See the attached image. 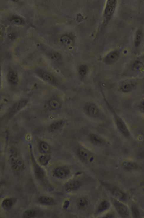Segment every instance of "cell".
<instances>
[{
	"mask_svg": "<svg viewBox=\"0 0 144 218\" xmlns=\"http://www.w3.org/2000/svg\"><path fill=\"white\" fill-rule=\"evenodd\" d=\"M117 0H107L104 12V17L106 22L111 20L115 10Z\"/></svg>",
	"mask_w": 144,
	"mask_h": 218,
	"instance_id": "cell-1",
	"label": "cell"
},
{
	"mask_svg": "<svg viewBox=\"0 0 144 218\" xmlns=\"http://www.w3.org/2000/svg\"><path fill=\"white\" fill-rule=\"evenodd\" d=\"M62 43L67 46H71L72 44L73 41L69 37L67 36H64L61 38Z\"/></svg>",
	"mask_w": 144,
	"mask_h": 218,
	"instance_id": "cell-21",
	"label": "cell"
},
{
	"mask_svg": "<svg viewBox=\"0 0 144 218\" xmlns=\"http://www.w3.org/2000/svg\"><path fill=\"white\" fill-rule=\"evenodd\" d=\"M132 213L133 217L135 218H139L140 217V211L137 206L133 205L132 207Z\"/></svg>",
	"mask_w": 144,
	"mask_h": 218,
	"instance_id": "cell-24",
	"label": "cell"
},
{
	"mask_svg": "<svg viewBox=\"0 0 144 218\" xmlns=\"http://www.w3.org/2000/svg\"><path fill=\"white\" fill-rule=\"evenodd\" d=\"M69 174V170L67 167H59L55 170V175L59 178H66Z\"/></svg>",
	"mask_w": 144,
	"mask_h": 218,
	"instance_id": "cell-8",
	"label": "cell"
},
{
	"mask_svg": "<svg viewBox=\"0 0 144 218\" xmlns=\"http://www.w3.org/2000/svg\"><path fill=\"white\" fill-rule=\"evenodd\" d=\"M40 161L42 164L46 165L47 164L48 161H49V158L48 156H41L39 158Z\"/></svg>",
	"mask_w": 144,
	"mask_h": 218,
	"instance_id": "cell-31",
	"label": "cell"
},
{
	"mask_svg": "<svg viewBox=\"0 0 144 218\" xmlns=\"http://www.w3.org/2000/svg\"><path fill=\"white\" fill-rule=\"evenodd\" d=\"M38 74L45 80L50 83L54 82V77L50 74L43 71H39L38 72Z\"/></svg>",
	"mask_w": 144,
	"mask_h": 218,
	"instance_id": "cell-13",
	"label": "cell"
},
{
	"mask_svg": "<svg viewBox=\"0 0 144 218\" xmlns=\"http://www.w3.org/2000/svg\"><path fill=\"white\" fill-rule=\"evenodd\" d=\"M112 194L116 198L119 200H123L126 198V195L123 192L117 188L112 189Z\"/></svg>",
	"mask_w": 144,
	"mask_h": 218,
	"instance_id": "cell-10",
	"label": "cell"
},
{
	"mask_svg": "<svg viewBox=\"0 0 144 218\" xmlns=\"http://www.w3.org/2000/svg\"><path fill=\"white\" fill-rule=\"evenodd\" d=\"M81 185L80 182L77 180H72L68 182L66 184V188L69 191L75 190L79 187Z\"/></svg>",
	"mask_w": 144,
	"mask_h": 218,
	"instance_id": "cell-9",
	"label": "cell"
},
{
	"mask_svg": "<svg viewBox=\"0 0 144 218\" xmlns=\"http://www.w3.org/2000/svg\"><path fill=\"white\" fill-rule=\"evenodd\" d=\"M90 140L91 142L95 145H102L104 143V140L101 138V136L96 135V134H92L90 135Z\"/></svg>",
	"mask_w": 144,
	"mask_h": 218,
	"instance_id": "cell-15",
	"label": "cell"
},
{
	"mask_svg": "<svg viewBox=\"0 0 144 218\" xmlns=\"http://www.w3.org/2000/svg\"><path fill=\"white\" fill-rule=\"evenodd\" d=\"M88 71V68L86 65H82L80 67V73L82 76H84L87 74Z\"/></svg>",
	"mask_w": 144,
	"mask_h": 218,
	"instance_id": "cell-26",
	"label": "cell"
},
{
	"mask_svg": "<svg viewBox=\"0 0 144 218\" xmlns=\"http://www.w3.org/2000/svg\"><path fill=\"white\" fill-rule=\"evenodd\" d=\"M35 211L33 210H29L25 211L23 214L24 218H28L33 217L35 215Z\"/></svg>",
	"mask_w": 144,
	"mask_h": 218,
	"instance_id": "cell-25",
	"label": "cell"
},
{
	"mask_svg": "<svg viewBox=\"0 0 144 218\" xmlns=\"http://www.w3.org/2000/svg\"><path fill=\"white\" fill-rule=\"evenodd\" d=\"M143 38V30L142 27H139L136 31L134 37V47L137 48L140 46Z\"/></svg>",
	"mask_w": 144,
	"mask_h": 218,
	"instance_id": "cell-7",
	"label": "cell"
},
{
	"mask_svg": "<svg viewBox=\"0 0 144 218\" xmlns=\"http://www.w3.org/2000/svg\"><path fill=\"white\" fill-rule=\"evenodd\" d=\"M13 204V201L11 198L5 199L2 203V206L5 209L8 210L11 208Z\"/></svg>",
	"mask_w": 144,
	"mask_h": 218,
	"instance_id": "cell-19",
	"label": "cell"
},
{
	"mask_svg": "<svg viewBox=\"0 0 144 218\" xmlns=\"http://www.w3.org/2000/svg\"><path fill=\"white\" fill-rule=\"evenodd\" d=\"M9 77L11 81L12 82L14 83L17 82V81H18V78H17V76L14 74V73H10L9 75Z\"/></svg>",
	"mask_w": 144,
	"mask_h": 218,
	"instance_id": "cell-30",
	"label": "cell"
},
{
	"mask_svg": "<svg viewBox=\"0 0 144 218\" xmlns=\"http://www.w3.org/2000/svg\"><path fill=\"white\" fill-rule=\"evenodd\" d=\"M27 101L25 100H22V101L17 102L12 108L11 110L12 113H15L19 111L27 104Z\"/></svg>",
	"mask_w": 144,
	"mask_h": 218,
	"instance_id": "cell-12",
	"label": "cell"
},
{
	"mask_svg": "<svg viewBox=\"0 0 144 218\" xmlns=\"http://www.w3.org/2000/svg\"><path fill=\"white\" fill-rule=\"evenodd\" d=\"M11 163L14 171L19 172L23 170L24 162L18 154L15 153L12 156Z\"/></svg>",
	"mask_w": 144,
	"mask_h": 218,
	"instance_id": "cell-2",
	"label": "cell"
},
{
	"mask_svg": "<svg viewBox=\"0 0 144 218\" xmlns=\"http://www.w3.org/2000/svg\"><path fill=\"white\" fill-rule=\"evenodd\" d=\"M63 124L64 121L63 120L58 121L51 124L48 129L51 132H54L60 128L63 125Z\"/></svg>",
	"mask_w": 144,
	"mask_h": 218,
	"instance_id": "cell-14",
	"label": "cell"
},
{
	"mask_svg": "<svg viewBox=\"0 0 144 218\" xmlns=\"http://www.w3.org/2000/svg\"><path fill=\"white\" fill-rule=\"evenodd\" d=\"M11 1H15L16 0H11Z\"/></svg>",
	"mask_w": 144,
	"mask_h": 218,
	"instance_id": "cell-35",
	"label": "cell"
},
{
	"mask_svg": "<svg viewBox=\"0 0 144 218\" xmlns=\"http://www.w3.org/2000/svg\"><path fill=\"white\" fill-rule=\"evenodd\" d=\"M137 82L133 80L127 81L122 84L120 89L122 92H128L133 90L137 86Z\"/></svg>",
	"mask_w": 144,
	"mask_h": 218,
	"instance_id": "cell-6",
	"label": "cell"
},
{
	"mask_svg": "<svg viewBox=\"0 0 144 218\" xmlns=\"http://www.w3.org/2000/svg\"><path fill=\"white\" fill-rule=\"evenodd\" d=\"M109 204L107 201H102L99 205L97 211L99 213L103 212L109 208Z\"/></svg>",
	"mask_w": 144,
	"mask_h": 218,
	"instance_id": "cell-18",
	"label": "cell"
},
{
	"mask_svg": "<svg viewBox=\"0 0 144 218\" xmlns=\"http://www.w3.org/2000/svg\"><path fill=\"white\" fill-rule=\"evenodd\" d=\"M87 110L88 113L92 116L98 115L99 113V109L94 104H90L88 106Z\"/></svg>",
	"mask_w": 144,
	"mask_h": 218,
	"instance_id": "cell-11",
	"label": "cell"
},
{
	"mask_svg": "<svg viewBox=\"0 0 144 218\" xmlns=\"http://www.w3.org/2000/svg\"><path fill=\"white\" fill-rule=\"evenodd\" d=\"M36 175L38 178H41L43 177L44 173L43 170L40 167H37L35 170Z\"/></svg>",
	"mask_w": 144,
	"mask_h": 218,
	"instance_id": "cell-28",
	"label": "cell"
},
{
	"mask_svg": "<svg viewBox=\"0 0 144 218\" xmlns=\"http://www.w3.org/2000/svg\"><path fill=\"white\" fill-rule=\"evenodd\" d=\"M115 121L116 124L118 128L124 136L128 137L130 135L129 130L127 129V126L125 123L120 117L115 115L114 116Z\"/></svg>",
	"mask_w": 144,
	"mask_h": 218,
	"instance_id": "cell-3",
	"label": "cell"
},
{
	"mask_svg": "<svg viewBox=\"0 0 144 218\" xmlns=\"http://www.w3.org/2000/svg\"><path fill=\"white\" fill-rule=\"evenodd\" d=\"M41 149L45 152H47L49 150V147L47 143L42 142L40 144Z\"/></svg>",
	"mask_w": 144,
	"mask_h": 218,
	"instance_id": "cell-29",
	"label": "cell"
},
{
	"mask_svg": "<svg viewBox=\"0 0 144 218\" xmlns=\"http://www.w3.org/2000/svg\"><path fill=\"white\" fill-rule=\"evenodd\" d=\"M12 23L16 25H20L22 23V20L20 18H18L17 17H14L12 18L10 20Z\"/></svg>",
	"mask_w": 144,
	"mask_h": 218,
	"instance_id": "cell-32",
	"label": "cell"
},
{
	"mask_svg": "<svg viewBox=\"0 0 144 218\" xmlns=\"http://www.w3.org/2000/svg\"><path fill=\"white\" fill-rule=\"evenodd\" d=\"M142 67H143L142 63L140 61H135L133 63L132 68L134 70L138 71L140 70Z\"/></svg>",
	"mask_w": 144,
	"mask_h": 218,
	"instance_id": "cell-27",
	"label": "cell"
},
{
	"mask_svg": "<svg viewBox=\"0 0 144 218\" xmlns=\"http://www.w3.org/2000/svg\"><path fill=\"white\" fill-rule=\"evenodd\" d=\"M49 105L51 108L55 110V109H58L60 108L61 104L59 101L55 100V99H53L49 101Z\"/></svg>",
	"mask_w": 144,
	"mask_h": 218,
	"instance_id": "cell-22",
	"label": "cell"
},
{
	"mask_svg": "<svg viewBox=\"0 0 144 218\" xmlns=\"http://www.w3.org/2000/svg\"><path fill=\"white\" fill-rule=\"evenodd\" d=\"M38 200L41 203L45 204H51L54 202L53 198L48 196H42L40 197Z\"/></svg>",
	"mask_w": 144,
	"mask_h": 218,
	"instance_id": "cell-17",
	"label": "cell"
},
{
	"mask_svg": "<svg viewBox=\"0 0 144 218\" xmlns=\"http://www.w3.org/2000/svg\"><path fill=\"white\" fill-rule=\"evenodd\" d=\"M88 204L87 200L85 198H80L77 201V205L80 208H83L86 207Z\"/></svg>",
	"mask_w": 144,
	"mask_h": 218,
	"instance_id": "cell-23",
	"label": "cell"
},
{
	"mask_svg": "<svg viewBox=\"0 0 144 218\" xmlns=\"http://www.w3.org/2000/svg\"><path fill=\"white\" fill-rule=\"evenodd\" d=\"M51 57L54 60H57L60 59L61 55L58 52H55L52 53Z\"/></svg>",
	"mask_w": 144,
	"mask_h": 218,
	"instance_id": "cell-33",
	"label": "cell"
},
{
	"mask_svg": "<svg viewBox=\"0 0 144 218\" xmlns=\"http://www.w3.org/2000/svg\"><path fill=\"white\" fill-rule=\"evenodd\" d=\"M79 155L83 160H87L89 157V154L86 150L83 149H80L78 150Z\"/></svg>",
	"mask_w": 144,
	"mask_h": 218,
	"instance_id": "cell-20",
	"label": "cell"
},
{
	"mask_svg": "<svg viewBox=\"0 0 144 218\" xmlns=\"http://www.w3.org/2000/svg\"><path fill=\"white\" fill-rule=\"evenodd\" d=\"M122 165L124 168L128 170H134L138 167L137 164L131 161H124L122 163Z\"/></svg>",
	"mask_w": 144,
	"mask_h": 218,
	"instance_id": "cell-16",
	"label": "cell"
},
{
	"mask_svg": "<svg viewBox=\"0 0 144 218\" xmlns=\"http://www.w3.org/2000/svg\"><path fill=\"white\" fill-rule=\"evenodd\" d=\"M120 52L118 50L111 52L104 58V62L108 65L113 64L119 58Z\"/></svg>",
	"mask_w": 144,
	"mask_h": 218,
	"instance_id": "cell-5",
	"label": "cell"
},
{
	"mask_svg": "<svg viewBox=\"0 0 144 218\" xmlns=\"http://www.w3.org/2000/svg\"><path fill=\"white\" fill-rule=\"evenodd\" d=\"M140 1H141V0H140Z\"/></svg>",
	"mask_w": 144,
	"mask_h": 218,
	"instance_id": "cell-36",
	"label": "cell"
},
{
	"mask_svg": "<svg viewBox=\"0 0 144 218\" xmlns=\"http://www.w3.org/2000/svg\"><path fill=\"white\" fill-rule=\"evenodd\" d=\"M112 201L115 208L116 210L122 217H126L128 216L129 212L127 207L125 205L114 199H113Z\"/></svg>",
	"mask_w": 144,
	"mask_h": 218,
	"instance_id": "cell-4",
	"label": "cell"
},
{
	"mask_svg": "<svg viewBox=\"0 0 144 218\" xmlns=\"http://www.w3.org/2000/svg\"><path fill=\"white\" fill-rule=\"evenodd\" d=\"M140 107L141 110L144 112V101H142V102H141V103H140Z\"/></svg>",
	"mask_w": 144,
	"mask_h": 218,
	"instance_id": "cell-34",
	"label": "cell"
}]
</instances>
